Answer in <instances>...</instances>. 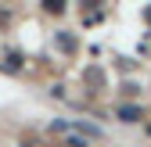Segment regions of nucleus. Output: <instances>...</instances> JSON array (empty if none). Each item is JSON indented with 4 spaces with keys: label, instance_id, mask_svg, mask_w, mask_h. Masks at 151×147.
<instances>
[{
    "label": "nucleus",
    "instance_id": "f257e3e1",
    "mask_svg": "<svg viewBox=\"0 0 151 147\" xmlns=\"http://www.w3.org/2000/svg\"><path fill=\"white\" fill-rule=\"evenodd\" d=\"M137 115H140V111H137V108H119V118H122V122H133Z\"/></svg>",
    "mask_w": 151,
    "mask_h": 147
}]
</instances>
